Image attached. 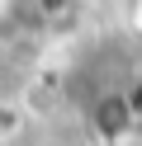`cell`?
Here are the masks:
<instances>
[{"label": "cell", "instance_id": "cell-1", "mask_svg": "<svg viewBox=\"0 0 142 146\" xmlns=\"http://www.w3.org/2000/svg\"><path fill=\"white\" fill-rule=\"evenodd\" d=\"M133 19H137V29H142V0H133Z\"/></svg>", "mask_w": 142, "mask_h": 146}, {"label": "cell", "instance_id": "cell-2", "mask_svg": "<svg viewBox=\"0 0 142 146\" xmlns=\"http://www.w3.org/2000/svg\"><path fill=\"white\" fill-rule=\"evenodd\" d=\"M137 108H142V90H137Z\"/></svg>", "mask_w": 142, "mask_h": 146}]
</instances>
